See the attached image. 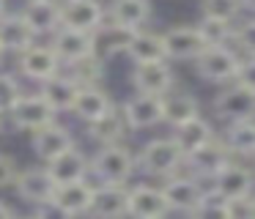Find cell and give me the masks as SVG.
I'll use <instances>...</instances> for the list:
<instances>
[{
	"label": "cell",
	"instance_id": "obj_1",
	"mask_svg": "<svg viewBox=\"0 0 255 219\" xmlns=\"http://www.w3.org/2000/svg\"><path fill=\"white\" fill-rule=\"evenodd\" d=\"M134 170H140L137 153L124 142L99 145V151L91 156V178L96 184H129Z\"/></svg>",
	"mask_w": 255,
	"mask_h": 219
},
{
	"label": "cell",
	"instance_id": "obj_2",
	"mask_svg": "<svg viewBox=\"0 0 255 219\" xmlns=\"http://www.w3.org/2000/svg\"><path fill=\"white\" fill-rule=\"evenodd\" d=\"M184 162H187V153L181 151V145L176 142L173 134L154 137L137 151V164L148 178H170V175L184 170Z\"/></svg>",
	"mask_w": 255,
	"mask_h": 219
},
{
	"label": "cell",
	"instance_id": "obj_3",
	"mask_svg": "<svg viewBox=\"0 0 255 219\" xmlns=\"http://www.w3.org/2000/svg\"><path fill=\"white\" fill-rule=\"evenodd\" d=\"M242 58L233 44H217V47H206L200 58L195 60V74L209 85H231L239 80V69H242Z\"/></svg>",
	"mask_w": 255,
	"mask_h": 219
},
{
	"label": "cell",
	"instance_id": "obj_4",
	"mask_svg": "<svg viewBox=\"0 0 255 219\" xmlns=\"http://www.w3.org/2000/svg\"><path fill=\"white\" fill-rule=\"evenodd\" d=\"M162 189H165V197L170 203L173 214H198V208L203 203L206 192L211 189V184L187 170V175L176 173L170 178H165L162 181Z\"/></svg>",
	"mask_w": 255,
	"mask_h": 219
},
{
	"label": "cell",
	"instance_id": "obj_5",
	"mask_svg": "<svg viewBox=\"0 0 255 219\" xmlns=\"http://www.w3.org/2000/svg\"><path fill=\"white\" fill-rule=\"evenodd\" d=\"M17 195L22 197L25 203L36 206V214H47L52 211V200H55L58 192V181L55 175L50 173V167H30L25 173H19L17 178Z\"/></svg>",
	"mask_w": 255,
	"mask_h": 219
},
{
	"label": "cell",
	"instance_id": "obj_6",
	"mask_svg": "<svg viewBox=\"0 0 255 219\" xmlns=\"http://www.w3.org/2000/svg\"><path fill=\"white\" fill-rule=\"evenodd\" d=\"M165 47H167V60L170 63H195L209 44L200 33L198 22L195 25H173L165 33Z\"/></svg>",
	"mask_w": 255,
	"mask_h": 219
},
{
	"label": "cell",
	"instance_id": "obj_7",
	"mask_svg": "<svg viewBox=\"0 0 255 219\" xmlns=\"http://www.w3.org/2000/svg\"><path fill=\"white\" fill-rule=\"evenodd\" d=\"M214 112L220 120L231 123V120H244V118H255V91L242 82H231L222 85L220 93L214 96Z\"/></svg>",
	"mask_w": 255,
	"mask_h": 219
},
{
	"label": "cell",
	"instance_id": "obj_8",
	"mask_svg": "<svg viewBox=\"0 0 255 219\" xmlns=\"http://www.w3.org/2000/svg\"><path fill=\"white\" fill-rule=\"evenodd\" d=\"M121 110H124V115H127V123L132 131L156 129V126L165 123V104H162V96H154V93L134 91L132 96L121 104Z\"/></svg>",
	"mask_w": 255,
	"mask_h": 219
},
{
	"label": "cell",
	"instance_id": "obj_9",
	"mask_svg": "<svg viewBox=\"0 0 255 219\" xmlns=\"http://www.w3.org/2000/svg\"><path fill=\"white\" fill-rule=\"evenodd\" d=\"M211 189L222 197H242L255 192V164L247 159H231L220 173L211 178Z\"/></svg>",
	"mask_w": 255,
	"mask_h": 219
},
{
	"label": "cell",
	"instance_id": "obj_10",
	"mask_svg": "<svg viewBox=\"0 0 255 219\" xmlns=\"http://www.w3.org/2000/svg\"><path fill=\"white\" fill-rule=\"evenodd\" d=\"M231 159H236V156H233L231 148L225 145V140L217 134L214 140H209L203 148H198L195 153H189L187 162H184V167H187L192 175H198V178H203V181L211 184V178H214Z\"/></svg>",
	"mask_w": 255,
	"mask_h": 219
},
{
	"label": "cell",
	"instance_id": "obj_11",
	"mask_svg": "<svg viewBox=\"0 0 255 219\" xmlns=\"http://www.w3.org/2000/svg\"><path fill=\"white\" fill-rule=\"evenodd\" d=\"M132 88L140 93H154L165 96L176 88V71L170 60H148V63H134L132 69Z\"/></svg>",
	"mask_w": 255,
	"mask_h": 219
},
{
	"label": "cell",
	"instance_id": "obj_12",
	"mask_svg": "<svg viewBox=\"0 0 255 219\" xmlns=\"http://www.w3.org/2000/svg\"><path fill=\"white\" fill-rule=\"evenodd\" d=\"M8 115H11V123L17 126L19 131H39L41 126L55 120L58 110L52 107L41 93H30V96L19 99Z\"/></svg>",
	"mask_w": 255,
	"mask_h": 219
},
{
	"label": "cell",
	"instance_id": "obj_13",
	"mask_svg": "<svg viewBox=\"0 0 255 219\" xmlns=\"http://www.w3.org/2000/svg\"><path fill=\"white\" fill-rule=\"evenodd\" d=\"M170 203L165 197V189L154 184H137L129 186V217L137 219H162L170 217Z\"/></svg>",
	"mask_w": 255,
	"mask_h": 219
},
{
	"label": "cell",
	"instance_id": "obj_14",
	"mask_svg": "<svg viewBox=\"0 0 255 219\" xmlns=\"http://www.w3.org/2000/svg\"><path fill=\"white\" fill-rule=\"evenodd\" d=\"M94 192H96V184H91L88 178L72 181V184H58L55 200H52V211L63 214V217H83V214H91Z\"/></svg>",
	"mask_w": 255,
	"mask_h": 219
},
{
	"label": "cell",
	"instance_id": "obj_15",
	"mask_svg": "<svg viewBox=\"0 0 255 219\" xmlns=\"http://www.w3.org/2000/svg\"><path fill=\"white\" fill-rule=\"evenodd\" d=\"M19 71H22L28 80H36L41 85L44 80L61 74L63 60L58 58V52L52 49V44H33L30 49L19 52Z\"/></svg>",
	"mask_w": 255,
	"mask_h": 219
},
{
	"label": "cell",
	"instance_id": "obj_16",
	"mask_svg": "<svg viewBox=\"0 0 255 219\" xmlns=\"http://www.w3.org/2000/svg\"><path fill=\"white\" fill-rule=\"evenodd\" d=\"M61 16L63 27H74V30L96 33L107 19V11L99 0H63L61 3Z\"/></svg>",
	"mask_w": 255,
	"mask_h": 219
},
{
	"label": "cell",
	"instance_id": "obj_17",
	"mask_svg": "<svg viewBox=\"0 0 255 219\" xmlns=\"http://www.w3.org/2000/svg\"><path fill=\"white\" fill-rule=\"evenodd\" d=\"M50 44H52V49L58 52V58L63 60V66L99 52V49H96V33L74 30V27H58V30L52 33Z\"/></svg>",
	"mask_w": 255,
	"mask_h": 219
},
{
	"label": "cell",
	"instance_id": "obj_18",
	"mask_svg": "<svg viewBox=\"0 0 255 219\" xmlns=\"http://www.w3.org/2000/svg\"><path fill=\"white\" fill-rule=\"evenodd\" d=\"M33 153L41 159V162H52L55 156H61L63 151H69V148H74L77 142H74V134L69 126L58 123V120H52V123L41 126L39 131H33Z\"/></svg>",
	"mask_w": 255,
	"mask_h": 219
},
{
	"label": "cell",
	"instance_id": "obj_19",
	"mask_svg": "<svg viewBox=\"0 0 255 219\" xmlns=\"http://www.w3.org/2000/svg\"><path fill=\"white\" fill-rule=\"evenodd\" d=\"M113 107H116V102H113L110 93L102 85H83L77 93V102H74V107H72V115L88 126V123H94V120H99L102 115H107Z\"/></svg>",
	"mask_w": 255,
	"mask_h": 219
},
{
	"label": "cell",
	"instance_id": "obj_20",
	"mask_svg": "<svg viewBox=\"0 0 255 219\" xmlns=\"http://www.w3.org/2000/svg\"><path fill=\"white\" fill-rule=\"evenodd\" d=\"M36 30L28 25V19L19 14H0V47L8 52H25L36 44Z\"/></svg>",
	"mask_w": 255,
	"mask_h": 219
},
{
	"label": "cell",
	"instance_id": "obj_21",
	"mask_svg": "<svg viewBox=\"0 0 255 219\" xmlns=\"http://www.w3.org/2000/svg\"><path fill=\"white\" fill-rule=\"evenodd\" d=\"M47 167L55 175L58 184H72V181L91 178V156L77 145L63 151L61 156H55L52 162H47Z\"/></svg>",
	"mask_w": 255,
	"mask_h": 219
},
{
	"label": "cell",
	"instance_id": "obj_22",
	"mask_svg": "<svg viewBox=\"0 0 255 219\" xmlns=\"http://www.w3.org/2000/svg\"><path fill=\"white\" fill-rule=\"evenodd\" d=\"M94 217H129V186L127 184H96Z\"/></svg>",
	"mask_w": 255,
	"mask_h": 219
},
{
	"label": "cell",
	"instance_id": "obj_23",
	"mask_svg": "<svg viewBox=\"0 0 255 219\" xmlns=\"http://www.w3.org/2000/svg\"><path fill=\"white\" fill-rule=\"evenodd\" d=\"M80 88H83V85H80L69 71H61V74H55V77H50V80L41 82L39 93L58 110V112H72L74 102H77Z\"/></svg>",
	"mask_w": 255,
	"mask_h": 219
},
{
	"label": "cell",
	"instance_id": "obj_24",
	"mask_svg": "<svg viewBox=\"0 0 255 219\" xmlns=\"http://www.w3.org/2000/svg\"><path fill=\"white\" fill-rule=\"evenodd\" d=\"M162 104H165V126L176 129V126L187 123V120L198 118L200 115V102L195 93L181 91V88H173L162 96Z\"/></svg>",
	"mask_w": 255,
	"mask_h": 219
},
{
	"label": "cell",
	"instance_id": "obj_25",
	"mask_svg": "<svg viewBox=\"0 0 255 219\" xmlns=\"http://www.w3.org/2000/svg\"><path fill=\"white\" fill-rule=\"evenodd\" d=\"M220 137L225 140V145L231 148L236 159H247V162L255 159V118L231 120L220 131Z\"/></svg>",
	"mask_w": 255,
	"mask_h": 219
},
{
	"label": "cell",
	"instance_id": "obj_26",
	"mask_svg": "<svg viewBox=\"0 0 255 219\" xmlns=\"http://www.w3.org/2000/svg\"><path fill=\"white\" fill-rule=\"evenodd\" d=\"M22 16L36 30V36H52L58 27H63L61 3H50V0H28L22 8Z\"/></svg>",
	"mask_w": 255,
	"mask_h": 219
},
{
	"label": "cell",
	"instance_id": "obj_27",
	"mask_svg": "<svg viewBox=\"0 0 255 219\" xmlns=\"http://www.w3.org/2000/svg\"><path fill=\"white\" fill-rule=\"evenodd\" d=\"M129 123H127V115H124L121 104L110 110L107 115H102L99 120L88 123V137L99 145H110V142H124V137L129 134Z\"/></svg>",
	"mask_w": 255,
	"mask_h": 219
},
{
	"label": "cell",
	"instance_id": "obj_28",
	"mask_svg": "<svg viewBox=\"0 0 255 219\" xmlns=\"http://www.w3.org/2000/svg\"><path fill=\"white\" fill-rule=\"evenodd\" d=\"M173 137H176V142L181 145V151L187 153H195L198 148H203L209 140H214L220 131H214V126H211V120L206 118L203 112L198 115V118H192V120H187V123H181V126H176V129L170 131Z\"/></svg>",
	"mask_w": 255,
	"mask_h": 219
},
{
	"label": "cell",
	"instance_id": "obj_29",
	"mask_svg": "<svg viewBox=\"0 0 255 219\" xmlns=\"http://www.w3.org/2000/svg\"><path fill=\"white\" fill-rule=\"evenodd\" d=\"M134 33H137V30H132V27H127V25H118L116 19L107 16L105 25L96 30V49H99L102 58L127 55V49H129V44H132Z\"/></svg>",
	"mask_w": 255,
	"mask_h": 219
},
{
	"label": "cell",
	"instance_id": "obj_30",
	"mask_svg": "<svg viewBox=\"0 0 255 219\" xmlns=\"http://www.w3.org/2000/svg\"><path fill=\"white\" fill-rule=\"evenodd\" d=\"M151 14H154V5L151 0H113L107 16L116 19L118 25H127L132 30H143L148 25Z\"/></svg>",
	"mask_w": 255,
	"mask_h": 219
},
{
	"label": "cell",
	"instance_id": "obj_31",
	"mask_svg": "<svg viewBox=\"0 0 255 219\" xmlns=\"http://www.w3.org/2000/svg\"><path fill=\"white\" fill-rule=\"evenodd\" d=\"M132 63H148V60H167V47H165V36L154 30H137L127 49Z\"/></svg>",
	"mask_w": 255,
	"mask_h": 219
},
{
	"label": "cell",
	"instance_id": "obj_32",
	"mask_svg": "<svg viewBox=\"0 0 255 219\" xmlns=\"http://www.w3.org/2000/svg\"><path fill=\"white\" fill-rule=\"evenodd\" d=\"M63 71L74 77L80 85H102V77H105V58L99 52L88 55L83 60H74V63H66Z\"/></svg>",
	"mask_w": 255,
	"mask_h": 219
},
{
	"label": "cell",
	"instance_id": "obj_33",
	"mask_svg": "<svg viewBox=\"0 0 255 219\" xmlns=\"http://www.w3.org/2000/svg\"><path fill=\"white\" fill-rule=\"evenodd\" d=\"M198 27H200V33H203V38H206L209 47H217V44H233V33H236V22L233 19L200 14Z\"/></svg>",
	"mask_w": 255,
	"mask_h": 219
},
{
	"label": "cell",
	"instance_id": "obj_34",
	"mask_svg": "<svg viewBox=\"0 0 255 219\" xmlns=\"http://www.w3.org/2000/svg\"><path fill=\"white\" fill-rule=\"evenodd\" d=\"M200 14L239 22L247 14V8H244V0H200Z\"/></svg>",
	"mask_w": 255,
	"mask_h": 219
},
{
	"label": "cell",
	"instance_id": "obj_35",
	"mask_svg": "<svg viewBox=\"0 0 255 219\" xmlns=\"http://www.w3.org/2000/svg\"><path fill=\"white\" fill-rule=\"evenodd\" d=\"M233 47L242 55H255V14H244L236 22V33H233Z\"/></svg>",
	"mask_w": 255,
	"mask_h": 219
},
{
	"label": "cell",
	"instance_id": "obj_36",
	"mask_svg": "<svg viewBox=\"0 0 255 219\" xmlns=\"http://www.w3.org/2000/svg\"><path fill=\"white\" fill-rule=\"evenodd\" d=\"M22 85H19L17 77L11 74H0V112H11L14 104L22 99Z\"/></svg>",
	"mask_w": 255,
	"mask_h": 219
},
{
	"label": "cell",
	"instance_id": "obj_37",
	"mask_svg": "<svg viewBox=\"0 0 255 219\" xmlns=\"http://www.w3.org/2000/svg\"><path fill=\"white\" fill-rule=\"evenodd\" d=\"M17 178H19L17 164H14L8 156H3V153H0V189L14 186V184H17Z\"/></svg>",
	"mask_w": 255,
	"mask_h": 219
},
{
	"label": "cell",
	"instance_id": "obj_38",
	"mask_svg": "<svg viewBox=\"0 0 255 219\" xmlns=\"http://www.w3.org/2000/svg\"><path fill=\"white\" fill-rule=\"evenodd\" d=\"M239 82L255 91V55H244L242 69H239Z\"/></svg>",
	"mask_w": 255,
	"mask_h": 219
},
{
	"label": "cell",
	"instance_id": "obj_39",
	"mask_svg": "<svg viewBox=\"0 0 255 219\" xmlns=\"http://www.w3.org/2000/svg\"><path fill=\"white\" fill-rule=\"evenodd\" d=\"M8 217H14V208L8 206V203L0 200V219H8Z\"/></svg>",
	"mask_w": 255,
	"mask_h": 219
},
{
	"label": "cell",
	"instance_id": "obj_40",
	"mask_svg": "<svg viewBox=\"0 0 255 219\" xmlns=\"http://www.w3.org/2000/svg\"><path fill=\"white\" fill-rule=\"evenodd\" d=\"M244 8H247V14H255V0H244Z\"/></svg>",
	"mask_w": 255,
	"mask_h": 219
},
{
	"label": "cell",
	"instance_id": "obj_41",
	"mask_svg": "<svg viewBox=\"0 0 255 219\" xmlns=\"http://www.w3.org/2000/svg\"><path fill=\"white\" fill-rule=\"evenodd\" d=\"M3 115H6V112H0V131H3Z\"/></svg>",
	"mask_w": 255,
	"mask_h": 219
},
{
	"label": "cell",
	"instance_id": "obj_42",
	"mask_svg": "<svg viewBox=\"0 0 255 219\" xmlns=\"http://www.w3.org/2000/svg\"><path fill=\"white\" fill-rule=\"evenodd\" d=\"M3 5H6V0H0V14H3Z\"/></svg>",
	"mask_w": 255,
	"mask_h": 219
},
{
	"label": "cell",
	"instance_id": "obj_43",
	"mask_svg": "<svg viewBox=\"0 0 255 219\" xmlns=\"http://www.w3.org/2000/svg\"><path fill=\"white\" fill-rule=\"evenodd\" d=\"M50 3H61V0H50Z\"/></svg>",
	"mask_w": 255,
	"mask_h": 219
},
{
	"label": "cell",
	"instance_id": "obj_44",
	"mask_svg": "<svg viewBox=\"0 0 255 219\" xmlns=\"http://www.w3.org/2000/svg\"><path fill=\"white\" fill-rule=\"evenodd\" d=\"M0 58H3V47H0Z\"/></svg>",
	"mask_w": 255,
	"mask_h": 219
},
{
	"label": "cell",
	"instance_id": "obj_45",
	"mask_svg": "<svg viewBox=\"0 0 255 219\" xmlns=\"http://www.w3.org/2000/svg\"><path fill=\"white\" fill-rule=\"evenodd\" d=\"M253 164H255V159H253Z\"/></svg>",
	"mask_w": 255,
	"mask_h": 219
},
{
	"label": "cell",
	"instance_id": "obj_46",
	"mask_svg": "<svg viewBox=\"0 0 255 219\" xmlns=\"http://www.w3.org/2000/svg\"><path fill=\"white\" fill-rule=\"evenodd\" d=\"M61 3H63V0H61Z\"/></svg>",
	"mask_w": 255,
	"mask_h": 219
}]
</instances>
